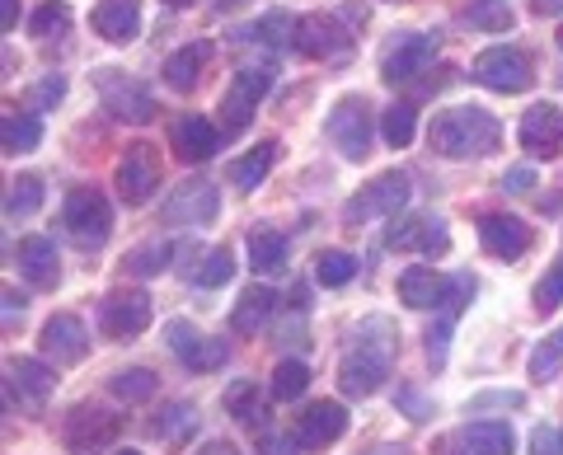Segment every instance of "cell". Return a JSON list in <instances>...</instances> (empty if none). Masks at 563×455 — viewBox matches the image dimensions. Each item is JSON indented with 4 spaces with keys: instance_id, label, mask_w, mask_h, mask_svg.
<instances>
[{
    "instance_id": "cell-55",
    "label": "cell",
    "mask_w": 563,
    "mask_h": 455,
    "mask_svg": "<svg viewBox=\"0 0 563 455\" xmlns=\"http://www.w3.org/2000/svg\"><path fill=\"white\" fill-rule=\"evenodd\" d=\"M399 399H404V409H409V418H428V409H422V399L413 390H404Z\"/></svg>"
},
{
    "instance_id": "cell-33",
    "label": "cell",
    "mask_w": 563,
    "mask_h": 455,
    "mask_svg": "<svg viewBox=\"0 0 563 455\" xmlns=\"http://www.w3.org/2000/svg\"><path fill=\"white\" fill-rule=\"evenodd\" d=\"M38 207H43V179L38 174H20V179H10V188H5V221L33 217Z\"/></svg>"
},
{
    "instance_id": "cell-31",
    "label": "cell",
    "mask_w": 563,
    "mask_h": 455,
    "mask_svg": "<svg viewBox=\"0 0 563 455\" xmlns=\"http://www.w3.org/2000/svg\"><path fill=\"white\" fill-rule=\"evenodd\" d=\"M151 432L161 436V442H169V446H184L192 432H198V409L192 404H165L161 413H155V423H151Z\"/></svg>"
},
{
    "instance_id": "cell-60",
    "label": "cell",
    "mask_w": 563,
    "mask_h": 455,
    "mask_svg": "<svg viewBox=\"0 0 563 455\" xmlns=\"http://www.w3.org/2000/svg\"><path fill=\"white\" fill-rule=\"evenodd\" d=\"M165 5H169V10H188V5H192V0H165Z\"/></svg>"
},
{
    "instance_id": "cell-38",
    "label": "cell",
    "mask_w": 563,
    "mask_h": 455,
    "mask_svg": "<svg viewBox=\"0 0 563 455\" xmlns=\"http://www.w3.org/2000/svg\"><path fill=\"white\" fill-rule=\"evenodd\" d=\"M357 277V258L343 254V249H324L314 258V282L320 287H347Z\"/></svg>"
},
{
    "instance_id": "cell-57",
    "label": "cell",
    "mask_w": 563,
    "mask_h": 455,
    "mask_svg": "<svg viewBox=\"0 0 563 455\" xmlns=\"http://www.w3.org/2000/svg\"><path fill=\"white\" fill-rule=\"evenodd\" d=\"M536 14H563V0H536Z\"/></svg>"
},
{
    "instance_id": "cell-22",
    "label": "cell",
    "mask_w": 563,
    "mask_h": 455,
    "mask_svg": "<svg viewBox=\"0 0 563 455\" xmlns=\"http://www.w3.org/2000/svg\"><path fill=\"white\" fill-rule=\"evenodd\" d=\"M479 240H484V249L493 258H521L526 249H531V225H526L521 217H503V212H488L479 217Z\"/></svg>"
},
{
    "instance_id": "cell-54",
    "label": "cell",
    "mask_w": 563,
    "mask_h": 455,
    "mask_svg": "<svg viewBox=\"0 0 563 455\" xmlns=\"http://www.w3.org/2000/svg\"><path fill=\"white\" fill-rule=\"evenodd\" d=\"M14 20H20V0H0V29H14Z\"/></svg>"
},
{
    "instance_id": "cell-52",
    "label": "cell",
    "mask_w": 563,
    "mask_h": 455,
    "mask_svg": "<svg viewBox=\"0 0 563 455\" xmlns=\"http://www.w3.org/2000/svg\"><path fill=\"white\" fill-rule=\"evenodd\" d=\"M488 404H507V409H521L526 404V395H517V390H507V395H479L470 409H488Z\"/></svg>"
},
{
    "instance_id": "cell-62",
    "label": "cell",
    "mask_w": 563,
    "mask_h": 455,
    "mask_svg": "<svg viewBox=\"0 0 563 455\" xmlns=\"http://www.w3.org/2000/svg\"><path fill=\"white\" fill-rule=\"evenodd\" d=\"M559 47H563V29H559Z\"/></svg>"
},
{
    "instance_id": "cell-20",
    "label": "cell",
    "mask_w": 563,
    "mask_h": 455,
    "mask_svg": "<svg viewBox=\"0 0 563 455\" xmlns=\"http://www.w3.org/2000/svg\"><path fill=\"white\" fill-rule=\"evenodd\" d=\"M343 432H347V413H343L339 399H320V404H310L301 418H296V442L306 451H324V446L339 442Z\"/></svg>"
},
{
    "instance_id": "cell-7",
    "label": "cell",
    "mask_w": 563,
    "mask_h": 455,
    "mask_svg": "<svg viewBox=\"0 0 563 455\" xmlns=\"http://www.w3.org/2000/svg\"><path fill=\"white\" fill-rule=\"evenodd\" d=\"M474 80L493 95H526L536 80V66L521 47H488L474 57Z\"/></svg>"
},
{
    "instance_id": "cell-32",
    "label": "cell",
    "mask_w": 563,
    "mask_h": 455,
    "mask_svg": "<svg viewBox=\"0 0 563 455\" xmlns=\"http://www.w3.org/2000/svg\"><path fill=\"white\" fill-rule=\"evenodd\" d=\"M250 268L254 273H282L287 268V235L282 231H254L250 235Z\"/></svg>"
},
{
    "instance_id": "cell-42",
    "label": "cell",
    "mask_w": 563,
    "mask_h": 455,
    "mask_svg": "<svg viewBox=\"0 0 563 455\" xmlns=\"http://www.w3.org/2000/svg\"><path fill=\"white\" fill-rule=\"evenodd\" d=\"M169 258H174L169 244H141V249H132L128 258H122V264H128L132 273H141V277H155V273L169 264Z\"/></svg>"
},
{
    "instance_id": "cell-46",
    "label": "cell",
    "mask_w": 563,
    "mask_h": 455,
    "mask_svg": "<svg viewBox=\"0 0 563 455\" xmlns=\"http://www.w3.org/2000/svg\"><path fill=\"white\" fill-rule=\"evenodd\" d=\"M62 99H66V76H43V80L29 90V103H33V109H57Z\"/></svg>"
},
{
    "instance_id": "cell-29",
    "label": "cell",
    "mask_w": 563,
    "mask_h": 455,
    "mask_svg": "<svg viewBox=\"0 0 563 455\" xmlns=\"http://www.w3.org/2000/svg\"><path fill=\"white\" fill-rule=\"evenodd\" d=\"M273 160H277V142H258L254 151H244L240 160L231 165V184H235L240 192H254L263 179H268Z\"/></svg>"
},
{
    "instance_id": "cell-59",
    "label": "cell",
    "mask_w": 563,
    "mask_h": 455,
    "mask_svg": "<svg viewBox=\"0 0 563 455\" xmlns=\"http://www.w3.org/2000/svg\"><path fill=\"white\" fill-rule=\"evenodd\" d=\"M217 10H235V5H244V0H211Z\"/></svg>"
},
{
    "instance_id": "cell-23",
    "label": "cell",
    "mask_w": 563,
    "mask_h": 455,
    "mask_svg": "<svg viewBox=\"0 0 563 455\" xmlns=\"http://www.w3.org/2000/svg\"><path fill=\"white\" fill-rule=\"evenodd\" d=\"M399 301L409 310H437L451 301V277H442L428 264H413L399 273Z\"/></svg>"
},
{
    "instance_id": "cell-14",
    "label": "cell",
    "mask_w": 563,
    "mask_h": 455,
    "mask_svg": "<svg viewBox=\"0 0 563 455\" xmlns=\"http://www.w3.org/2000/svg\"><path fill=\"white\" fill-rule=\"evenodd\" d=\"M38 347L52 366H76V362H85V353H90V329H85L80 314H52L43 324Z\"/></svg>"
},
{
    "instance_id": "cell-17",
    "label": "cell",
    "mask_w": 563,
    "mask_h": 455,
    "mask_svg": "<svg viewBox=\"0 0 563 455\" xmlns=\"http://www.w3.org/2000/svg\"><path fill=\"white\" fill-rule=\"evenodd\" d=\"M517 436L507 423H493V418H479V423H465L446 436V455H512Z\"/></svg>"
},
{
    "instance_id": "cell-1",
    "label": "cell",
    "mask_w": 563,
    "mask_h": 455,
    "mask_svg": "<svg viewBox=\"0 0 563 455\" xmlns=\"http://www.w3.org/2000/svg\"><path fill=\"white\" fill-rule=\"evenodd\" d=\"M395 353H399L395 324L380 320V314L362 320L357 334H352V347H347L343 362H339V385H343V395H352V399L376 395L380 385H385V376H390Z\"/></svg>"
},
{
    "instance_id": "cell-21",
    "label": "cell",
    "mask_w": 563,
    "mask_h": 455,
    "mask_svg": "<svg viewBox=\"0 0 563 455\" xmlns=\"http://www.w3.org/2000/svg\"><path fill=\"white\" fill-rule=\"evenodd\" d=\"M291 47L301 52V57L320 62V57H333V52L347 47V33L333 14H301V20H296V33H291Z\"/></svg>"
},
{
    "instance_id": "cell-27",
    "label": "cell",
    "mask_w": 563,
    "mask_h": 455,
    "mask_svg": "<svg viewBox=\"0 0 563 455\" xmlns=\"http://www.w3.org/2000/svg\"><path fill=\"white\" fill-rule=\"evenodd\" d=\"M211 57V43H188L179 47L174 57L165 62V85L169 90H179V95H192L198 90V76H202V66Z\"/></svg>"
},
{
    "instance_id": "cell-9",
    "label": "cell",
    "mask_w": 563,
    "mask_h": 455,
    "mask_svg": "<svg viewBox=\"0 0 563 455\" xmlns=\"http://www.w3.org/2000/svg\"><path fill=\"white\" fill-rule=\"evenodd\" d=\"M151 324V296L146 291H132V287H118L99 301V334L113 339V343H128L136 334H146Z\"/></svg>"
},
{
    "instance_id": "cell-56",
    "label": "cell",
    "mask_w": 563,
    "mask_h": 455,
    "mask_svg": "<svg viewBox=\"0 0 563 455\" xmlns=\"http://www.w3.org/2000/svg\"><path fill=\"white\" fill-rule=\"evenodd\" d=\"M198 455H240V451H235V446H225V442H207Z\"/></svg>"
},
{
    "instance_id": "cell-48",
    "label": "cell",
    "mask_w": 563,
    "mask_h": 455,
    "mask_svg": "<svg viewBox=\"0 0 563 455\" xmlns=\"http://www.w3.org/2000/svg\"><path fill=\"white\" fill-rule=\"evenodd\" d=\"M531 455H563V432L559 428H536L531 432Z\"/></svg>"
},
{
    "instance_id": "cell-58",
    "label": "cell",
    "mask_w": 563,
    "mask_h": 455,
    "mask_svg": "<svg viewBox=\"0 0 563 455\" xmlns=\"http://www.w3.org/2000/svg\"><path fill=\"white\" fill-rule=\"evenodd\" d=\"M366 455H413L409 446H376V451H366Z\"/></svg>"
},
{
    "instance_id": "cell-41",
    "label": "cell",
    "mask_w": 563,
    "mask_h": 455,
    "mask_svg": "<svg viewBox=\"0 0 563 455\" xmlns=\"http://www.w3.org/2000/svg\"><path fill=\"white\" fill-rule=\"evenodd\" d=\"M225 357H231V347H225L221 339H198L184 353V366L188 371H217V366H225Z\"/></svg>"
},
{
    "instance_id": "cell-49",
    "label": "cell",
    "mask_w": 563,
    "mask_h": 455,
    "mask_svg": "<svg viewBox=\"0 0 563 455\" xmlns=\"http://www.w3.org/2000/svg\"><path fill=\"white\" fill-rule=\"evenodd\" d=\"M296 446H301V442H296V432L287 436V432H263L258 436V455H296Z\"/></svg>"
},
{
    "instance_id": "cell-40",
    "label": "cell",
    "mask_w": 563,
    "mask_h": 455,
    "mask_svg": "<svg viewBox=\"0 0 563 455\" xmlns=\"http://www.w3.org/2000/svg\"><path fill=\"white\" fill-rule=\"evenodd\" d=\"M287 33H296V24H291L282 10H273V14H263L254 29H240L235 38H240V43H268V47H277L282 38H287Z\"/></svg>"
},
{
    "instance_id": "cell-3",
    "label": "cell",
    "mask_w": 563,
    "mask_h": 455,
    "mask_svg": "<svg viewBox=\"0 0 563 455\" xmlns=\"http://www.w3.org/2000/svg\"><path fill=\"white\" fill-rule=\"evenodd\" d=\"M62 221H66V235L76 240L80 249H99V244L113 235V207H109V198H103L99 188H90V184H80V188L66 192Z\"/></svg>"
},
{
    "instance_id": "cell-5",
    "label": "cell",
    "mask_w": 563,
    "mask_h": 455,
    "mask_svg": "<svg viewBox=\"0 0 563 455\" xmlns=\"http://www.w3.org/2000/svg\"><path fill=\"white\" fill-rule=\"evenodd\" d=\"M161 179H165L161 151L146 146V142H136V146L122 151V160L113 169V188H118V198L128 207H146L155 198V188H161Z\"/></svg>"
},
{
    "instance_id": "cell-45",
    "label": "cell",
    "mask_w": 563,
    "mask_h": 455,
    "mask_svg": "<svg viewBox=\"0 0 563 455\" xmlns=\"http://www.w3.org/2000/svg\"><path fill=\"white\" fill-rule=\"evenodd\" d=\"M465 20H470L474 29H498V33H503V29H512V10H507L503 0H488V5H474Z\"/></svg>"
},
{
    "instance_id": "cell-39",
    "label": "cell",
    "mask_w": 563,
    "mask_h": 455,
    "mask_svg": "<svg viewBox=\"0 0 563 455\" xmlns=\"http://www.w3.org/2000/svg\"><path fill=\"white\" fill-rule=\"evenodd\" d=\"M70 29V5L66 0H43L38 10H33V20H29V33L33 38H57V33Z\"/></svg>"
},
{
    "instance_id": "cell-4",
    "label": "cell",
    "mask_w": 563,
    "mask_h": 455,
    "mask_svg": "<svg viewBox=\"0 0 563 455\" xmlns=\"http://www.w3.org/2000/svg\"><path fill=\"white\" fill-rule=\"evenodd\" d=\"M409 192H413L409 174H404V169H385L343 207V217H347V225H366V221H385V217L395 221L399 207H409Z\"/></svg>"
},
{
    "instance_id": "cell-37",
    "label": "cell",
    "mask_w": 563,
    "mask_h": 455,
    "mask_svg": "<svg viewBox=\"0 0 563 455\" xmlns=\"http://www.w3.org/2000/svg\"><path fill=\"white\" fill-rule=\"evenodd\" d=\"M380 136L390 142L395 151H404L418 136V113H413V103H390L380 118Z\"/></svg>"
},
{
    "instance_id": "cell-8",
    "label": "cell",
    "mask_w": 563,
    "mask_h": 455,
    "mask_svg": "<svg viewBox=\"0 0 563 455\" xmlns=\"http://www.w3.org/2000/svg\"><path fill=\"white\" fill-rule=\"evenodd\" d=\"M95 85H99V99H103V109H109L118 122H151L155 113V95L141 85L136 76L128 71H113V66H103V71H95Z\"/></svg>"
},
{
    "instance_id": "cell-51",
    "label": "cell",
    "mask_w": 563,
    "mask_h": 455,
    "mask_svg": "<svg viewBox=\"0 0 563 455\" xmlns=\"http://www.w3.org/2000/svg\"><path fill=\"white\" fill-rule=\"evenodd\" d=\"M503 188H507V192H531V188H536V174L526 169V165H512V169L503 174Z\"/></svg>"
},
{
    "instance_id": "cell-28",
    "label": "cell",
    "mask_w": 563,
    "mask_h": 455,
    "mask_svg": "<svg viewBox=\"0 0 563 455\" xmlns=\"http://www.w3.org/2000/svg\"><path fill=\"white\" fill-rule=\"evenodd\" d=\"M273 310H277V291L273 287H250L231 310V329L235 334H258Z\"/></svg>"
},
{
    "instance_id": "cell-53",
    "label": "cell",
    "mask_w": 563,
    "mask_h": 455,
    "mask_svg": "<svg viewBox=\"0 0 563 455\" xmlns=\"http://www.w3.org/2000/svg\"><path fill=\"white\" fill-rule=\"evenodd\" d=\"M14 314H24V296L14 287H5V324H14Z\"/></svg>"
},
{
    "instance_id": "cell-18",
    "label": "cell",
    "mask_w": 563,
    "mask_h": 455,
    "mask_svg": "<svg viewBox=\"0 0 563 455\" xmlns=\"http://www.w3.org/2000/svg\"><path fill=\"white\" fill-rule=\"evenodd\" d=\"M385 244L390 249H418V254H446L451 249V231H446V221L442 217H409V221H395L390 231H385Z\"/></svg>"
},
{
    "instance_id": "cell-34",
    "label": "cell",
    "mask_w": 563,
    "mask_h": 455,
    "mask_svg": "<svg viewBox=\"0 0 563 455\" xmlns=\"http://www.w3.org/2000/svg\"><path fill=\"white\" fill-rule=\"evenodd\" d=\"M310 385V366L301 357H282L273 366V395L282 399V404H291V399H301Z\"/></svg>"
},
{
    "instance_id": "cell-26",
    "label": "cell",
    "mask_w": 563,
    "mask_h": 455,
    "mask_svg": "<svg viewBox=\"0 0 563 455\" xmlns=\"http://www.w3.org/2000/svg\"><path fill=\"white\" fill-rule=\"evenodd\" d=\"M192 287H225L235 277V254L217 244V249H192V264H184Z\"/></svg>"
},
{
    "instance_id": "cell-6",
    "label": "cell",
    "mask_w": 563,
    "mask_h": 455,
    "mask_svg": "<svg viewBox=\"0 0 563 455\" xmlns=\"http://www.w3.org/2000/svg\"><path fill=\"white\" fill-rule=\"evenodd\" d=\"M324 132H329V142L339 146L343 160H366V155H372V103L362 95L339 99L324 122Z\"/></svg>"
},
{
    "instance_id": "cell-47",
    "label": "cell",
    "mask_w": 563,
    "mask_h": 455,
    "mask_svg": "<svg viewBox=\"0 0 563 455\" xmlns=\"http://www.w3.org/2000/svg\"><path fill=\"white\" fill-rule=\"evenodd\" d=\"M165 339H169V347H174V353H179V357H184V353H188V347H192V343H198L202 334H198V329H192L188 320H169V324H165Z\"/></svg>"
},
{
    "instance_id": "cell-44",
    "label": "cell",
    "mask_w": 563,
    "mask_h": 455,
    "mask_svg": "<svg viewBox=\"0 0 563 455\" xmlns=\"http://www.w3.org/2000/svg\"><path fill=\"white\" fill-rule=\"evenodd\" d=\"M563 306V254L550 264V273L540 277V287H536V310L540 314H550V310H559Z\"/></svg>"
},
{
    "instance_id": "cell-36",
    "label": "cell",
    "mask_w": 563,
    "mask_h": 455,
    "mask_svg": "<svg viewBox=\"0 0 563 455\" xmlns=\"http://www.w3.org/2000/svg\"><path fill=\"white\" fill-rule=\"evenodd\" d=\"M225 413H231L235 423L254 428L258 418H263V395H258V385H254V380H235L231 390H225Z\"/></svg>"
},
{
    "instance_id": "cell-61",
    "label": "cell",
    "mask_w": 563,
    "mask_h": 455,
    "mask_svg": "<svg viewBox=\"0 0 563 455\" xmlns=\"http://www.w3.org/2000/svg\"><path fill=\"white\" fill-rule=\"evenodd\" d=\"M118 455H141V451H118Z\"/></svg>"
},
{
    "instance_id": "cell-50",
    "label": "cell",
    "mask_w": 563,
    "mask_h": 455,
    "mask_svg": "<svg viewBox=\"0 0 563 455\" xmlns=\"http://www.w3.org/2000/svg\"><path fill=\"white\" fill-rule=\"evenodd\" d=\"M446 343H451V314L428 334V362H432V366H442V362H446Z\"/></svg>"
},
{
    "instance_id": "cell-15",
    "label": "cell",
    "mask_w": 563,
    "mask_h": 455,
    "mask_svg": "<svg viewBox=\"0 0 563 455\" xmlns=\"http://www.w3.org/2000/svg\"><path fill=\"white\" fill-rule=\"evenodd\" d=\"M437 57V38L432 33H404V38L385 52L380 62V80L385 85H409L413 76H422Z\"/></svg>"
},
{
    "instance_id": "cell-12",
    "label": "cell",
    "mask_w": 563,
    "mask_h": 455,
    "mask_svg": "<svg viewBox=\"0 0 563 455\" xmlns=\"http://www.w3.org/2000/svg\"><path fill=\"white\" fill-rule=\"evenodd\" d=\"M268 90H273V76L268 71H258V66H250V71H235L231 90L221 95V122H225V132H244V127H250Z\"/></svg>"
},
{
    "instance_id": "cell-25",
    "label": "cell",
    "mask_w": 563,
    "mask_h": 455,
    "mask_svg": "<svg viewBox=\"0 0 563 455\" xmlns=\"http://www.w3.org/2000/svg\"><path fill=\"white\" fill-rule=\"evenodd\" d=\"M14 258H20V273L29 277L33 287H57L62 277V264H57V244H52L47 235H24L20 249H14Z\"/></svg>"
},
{
    "instance_id": "cell-16",
    "label": "cell",
    "mask_w": 563,
    "mask_h": 455,
    "mask_svg": "<svg viewBox=\"0 0 563 455\" xmlns=\"http://www.w3.org/2000/svg\"><path fill=\"white\" fill-rule=\"evenodd\" d=\"M521 151L536 155V160H554V155L563 151V109H554V103H536V109L521 113Z\"/></svg>"
},
{
    "instance_id": "cell-30",
    "label": "cell",
    "mask_w": 563,
    "mask_h": 455,
    "mask_svg": "<svg viewBox=\"0 0 563 455\" xmlns=\"http://www.w3.org/2000/svg\"><path fill=\"white\" fill-rule=\"evenodd\" d=\"M43 142V122L33 113H14L5 109V122H0V146H5V155H24V151H38Z\"/></svg>"
},
{
    "instance_id": "cell-2",
    "label": "cell",
    "mask_w": 563,
    "mask_h": 455,
    "mask_svg": "<svg viewBox=\"0 0 563 455\" xmlns=\"http://www.w3.org/2000/svg\"><path fill=\"white\" fill-rule=\"evenodd\" d=\"M498 118H493L488 109H479V103H461V109H446L432 118L428 127V146L437 155H446V160H479V155L498 151Z\"/></svg>"
},
{
    "instance_id": "cell-19",
    "label": "cell",
    "mask_w": 563,
    "mask_h": 455,
    "mask_svg": "<svg viewBox=\"0 0 563 455\" xmlns=\"http://www.w3.org/2000/svg\"><path fill=\"white\" fill-rule=\"evenodd\" d=\"M169 146H174V155H179L184 165H202V160L217 155L221 132L211 127L202 113H179V118L169 122Z\"/></svg>"
},
{
    "instance_id": "cell-13",
    "label": "cell",
    "mask_w": 563,
    "mask_h": 455,
    "mask_svg": "<svg viewBox=\"0 0 563 455\" xmlns=\"http://www.w3.org/2000/svg\"><path fill=\"white\" fill-rule=\"evenodd\" d=\"M221 212V192L211 179H184L165 202V225H207Z\"/></svg>"
},
{
    "instance_id": "cell-10",
    "label": "cell",
    "mask_w": 563,
    "mask_h": 455,
    "mask_svg": "<svg viewBox=\"0 0 563 455\" xmlns=\"http://www.w3.org/2000/svg\"><path fill=\"white\" fill-rule=\"evenodd\" d=\"M52 390H57V376L52 366L38 357H10L5 362V395L20 413H43Z\"/></svg>"
},
{
    "instance_id": "cell-11",
    "label": "cell",
    "mask_w": 563,
    "mask_h": 455,
    "mask_svg": "<svg viewBox=\"0 0 563 455\" xmlns=\"http://www.w3.org/2000/svg\"><path fill=\"white\" fill-rule=\"evenodd\" d=\"M118 432H122V413L103 409V404H76L62 423V442H66V451L85 455V451H103Z\"/></svg>"
},
{
    "instance_id": "cell-24",
    "label": "cell",
    "mask_w": 563,
    "mask_h": 455,
    "mask_svg": "<svg viewBox=\"0 0 563 455\" xmlns=\"http://www.w3.org/2000/svg\"><path fill=\"white\" fill-rule=\"evenodd\" d=\"M90 24L103 43H132L141 29V0H99Z\"/></svg>"
},
{
    "instance_id": "cell-43",
    "label": "cell",
    "mask_w": 563,
    "mask_h": 455,
    "mask_svg": "<svg viewBox=\"0 0 563 455\" xmlns=\"http://www.w3.org/2000/svg\"><path fill=\"white\" fill-rule=\"evenodd\" d=\"M559 362H563V324L531 353V376H536V380H550Z\"/></svg>"
},
{
    "instance_id": "cell-35",
    "label": "cell",
    "mask_w": 563,
    "mask_h": 455,
    "mask_svg": "<svg viewBox=\"0 0 563 455\" xmlns=\"http://www.w3.org/2000/svg\"><path fill=\"white\" fill-rule=\"evenodd\" d=\"M155 371H146V366H128V371H118L113 380H109V390L122 399V404H146V399L155 395Z\"/></svg>"
}]
</instances>
